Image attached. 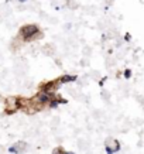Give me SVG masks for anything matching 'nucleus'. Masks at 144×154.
Returning <instances> with one entry per match:
<instances>
[{"mask_svg": "<svg viewBox=\"0 0 144 154\" xmlns=\"http://www.w3.org/2000/svg\"><path fill=\"white\" fill-rule=\"evenodd\" d=\"M14 149L17 150V154L23 153V151L27 150V143H26V141H17V143L14 144Z\"/></svg>", "mask_w": 144, "mask_h": 154, "instance_id": "0eeeda50", "label": "nucleus"}, {"mask_svg": "<svg viewBox=\"0 0 144 154\" xmlns=\"http://www.w3.org/2000/svg\"><path fill=\"white\" fill-rule=\"evenodd\" d=\"M52 99V95L48 94V92H44V91H38V94L34 96V102L38 103V105H41V106H48V103L51 102Z\"/></svg>", "mask_w": 144, "mask_h": 154, "instance_id": "7ed1b4c3", "label": "nucleus"}, {"mask_svg": "<svg viewBox=\"0 0 144 154\" xmlns=\"http://www.w3.org/2000/svg\"><path fill=\"white\" fill-rule=\"evenodd\" d=\"M78 79V76L76 75H62L61 78H58V82H60L61 85L62 84H68V82H75V81Z\"/></svg>", "mask_w": 144, "mask_h": 154, "instance_id": "423d86ee", "label": "nucleus"}, {"mask_svg": "<svg viewBox=\"0 0 144 154\" xmlns=\"http://www.w3.org/2000/svg\"><path fill=\"white\" fill-rule=\"evenodd\" d=\"M76 100H79V102H82V103H88V102H89V96L81 92V94L76 96Z\"/></svg>", "mask_w": 144, "mask_h": 154, "instance_id": "1a4fd4ad", "label": "nucleus"}, {"mask_svg": "<svg viewBox=\"0 0 144 154\" xmlns=\"http://www.w3.org/2000/svg\"><path fill=\"white\" fill-rule=\"evenodd\" d=\"M124 38H126V40H127V41H130V38H131V37H130V35H129V34H126V37H124Z\"/></svg>", "mask_w": 144, "mask_h": 154, "instance_id": "f3484780", "label": "nucleus"}, {"mask_svg": "<svg viewBox=\"0 0 144 154\" xmlns=\"http://www.w3.org/2000/svg\"><path fill=\"white\" fill-rule=\"evenodd\" d=\"M14 74H16V76H20V78H24L26 76V74L28 72V61L26 60V58H17V60L14 61Z\"/></svg>", "mask_w": 144, "mask_h": 154, "instance_id": "f03ea898", "label": "nucleus"}, {"mask_svg": "<svg viewBox=\"0 0 144 154\" xmlns=\"http://www.w3.org/2000/svg\"><path fill=\"white\" fill-rule=\"evenodd\" d=\"M66 91H68V94H69L72 98H75V99H76V96L81 94V91H79L78 88H68Z\"/></svg>", "mask_w": 144, "mask_h": 154, "instance_id": "6e6552de", "label": "nucleus"}, {"mask_svg": "<svg viewBox=\"0 0 144 154\" xmlns=\"http://www.w3.org/2000/svg\"><path fill=\"white\" fill-rule=\"evenodd\" d=\"M64 153H65V151L61 149V147H55V149H54V151H52V154H64Z\"/></svg>", "mask_w": 144, "mask_h": 154, "instance_id": "ddd939ff", "label": "nucleus"}, {"mask_svg": "<svg viewBox=\"0 0 144 154\" xmlns=\"http://www.w3.org/2000/svg\"><path fill=\"white\" fill-rule=\"evenodd\" d=\"M88 76H89V78H92V79H95V81H99V78H100V74H99L98 71H90Z\"/></svg>", "mask_w": 144, "mask_h": 154, "instance_id": "9b49d317", "label": "nucleus"}, {"mask_svg": "<svg viewBox=\"0 0 144 154\" xmlns=\"http://www.w3.org/2000/svg\"><path fill=\"white\" fill-rule=\"evenodd\" d=\"M79 65L81 66H88L89 65V60L88 58H85V57H82V58L79 60Z\"/></svg>", "mask_w": 144, "mask_h": 154, "instance_id": "f8f14e48", "label": "nucleus"}, {"mask_svg": "<svg viewBox=\"0 0 144 154\" xmlns=\"http://www.w3.org/2000/svg\"><path fill=\"white\" fill-rule=\"evenodd\" d=\"M17 2H20V3H26L27 0H17Z\"/></svg>", "mask_w": 144, "mask_h": 154, "instance_id": "aec40b11", "label": "nucleus"}, {"mask_svg": "<svg viewBox=\"0 0 144 154\" xmlns=\"http://www.w3.org/2000/svg\"><path fill=\"white\" fill-rule=\"evenodd\" d=\"M40 51L45 57H54L55 55V45L54 44H44L42 47H40Z\"/></svg>", "mask_w": 144, "mask_h": 154, "instance_id": "39448f33", "label": "nucleus"}, {"mask_svg": "<svg viewBox=\"0 0 144 154\" xmlns=\"http://www.w3.org/2000/svg\"><path fill=\"white\" fill-rule=\"evenodd\" d=\"M51 125H52V127H54V126H58V125H60V117H58V116H57V117H52V123H51Z\"/></svg>", "mask_w": 144, "mask_h": 154, "instance_id": "4468645a", "label": "nucleus"}, {"mask_svg": "<svg viewBox=\"0 0 144 154\" xmlns=\"http://www.w3.org/2000/svg\"><path fill=\"white\" fill-rule=\"evenodd\" d=\"M130 76H131V71L130 69H126L124 71V78H126V79H129Z\"/></svg>", "mask_w": 144, "mask_h": 154, "instance_id": "2eb2a0df", "label": "nucleus"}, {"mask_svg": "<svg viewBox=\"0 0 144 154\" xmlns=\"http://www.w3.org/2000/svg\"><path fill=\"white\" fill-rule=\"evenodd\" d=\"M90 54H92V48H90V47H88V45H86V47L82 48V57L89 58V57H90Z\"/></svg>", "mask_w": 144, "mask_h": 154, "instance_id": "9d476101", "label": "nucleus"}, {"mask_svg": "<svg viewBox=\"0 0 144 154\" xmlns=\"http://www.w3.org/2000/svg\"><path fill=\"white\" fill-rule=\"evenodd\" d=\"M0 102H5V98L2 96V94H0Z\"/></svg>", "mask_w": 144, "mask_h": 154, "instance_id": "a211bd4d", "label": "nucleus"}, {"mask_svg": "<svg viewBox=\"0 0 144 154\" xmlns=\"http://www.w3.org/2000/svg\"><path fill=\"white\" fill-rule=\"evenodd\" d=\"M19 37L23 42H31L42 37L41 30L37 24H24L19 30Z\"/></svg>", "mask_w": 144, "mask_h": 154, "instance_id": "f257e3e1", "label": "nucleus"}, {"mask_svg": "<svg viewBox=\"0 0 144 154\" xmlns=\"http://www.w3.org/2000/svg\"><path fill=\"white\" fill-rule=\"evenodd\" d=\"M100 95H102V98L105 99V100H109V98H110V96H109V94H107V92H105V91H103Z\"/></svg>", "mask_w": 144, "mask_h": 154, "instance_id": "dca6fc26", "label": "nucleus"}, {"mask_svg": "<svg viewBox=\"0 0 144 154\" xmlns=\"http://www.w3.org/2000/svg\"><path fill=\"white\" fill-rule=\"evenodd\" d=\"M64 154H75V153H72V151H65Z\"/></svg>", "mask_w": 144, "mask_h": 154, "instance_id": "6ab92c4d", "label": "nucleus"}, {"mask_svg": "<svg viewBox=\"0 0 144 154\" xmlns=\"http://www.w3.org/2000/svg\"><path fill=\"white\" fill-rule=\"evenodd\" d=\"M61 86V84L57 81H47V82H41L40 84V91H44V92H48V94H51V92H57L58 88Z\"/></svg>", "mask_w": 144, "mask_h": 154, "instance_id": "20e7f679", "label": "nucleus"}]
</instances>
